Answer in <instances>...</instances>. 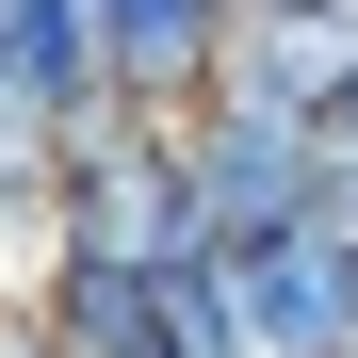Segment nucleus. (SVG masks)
Here are the masks:
<instances>
[{
  "instance_id": "1a4fd4ad",
  "label": "nucleus",
  "mask_w": 358,
  "mask_h": 358,
  "mask_svg": "<svg viewBox=\"0 0 358 358\" xmlns=\"http://www.w3.org/2000/svg\"><path fill=\"white\" fill-rule=\"evenodd\" d=\"M326 228H358V114L326 131Z\"/></svg>"
},
{
  "instance_id": "7ed1b4c3",
  "label": "nucleus",
  "mask_w": 358,
  "mask_h": 358,
  "mask_svg": "<svg viewBox=\"0 0 358 358\" xmlns=\"http://www.w3.org/2000/svg\"><path fill=\"white\" fill-rule=\"evenodd\" d=\"M228 98L342 131V114H358V0H245V33H228Z\"/></svg>"
},
{
  "instance_id": "20e7f679",
  "label": "nucleus",
  "mask_w": 358,
  "mask_h": 358,
  "mask_svg": "<svg viewBox=\"0 0 358 358\" xmlns=\"http://www.w3.org/2000/svg\"><path fill=\"white\" fill-rule=\"evenodd\" d=\"M228 261H245L261 358H358V228H277V245H228Z\"/></svg>"
},
{
  "instance_id": "6e6552de",
  "label": "nucleus",
  "mask_w": 358,
  "mask_h": 358,
  "mask_svg": "<svg viewBox=\"0 0 358 358\" xmlns=\"http://www.w3.org/2000/svg\"><path fill=\"white\" fill-rule=\"evenodd\" d=\"M49 163H66V131L0 98V245H33V261H49Z\"/></svg>"
},
{
  "instance_id": "f257e3e1",
  "label": "nucleus",
  "mask_w": 358,
  "mask_h": 358,
  "mask_svg": "<svg viewBox=\"0 0 358 358\" xmlns=\"http://www.w3.org/2000/svg\"><path fill=\"white\" fill-rule=\"evenodd\" d=\"M196 245H212V228H196L179 114L98 98L82 131H66V163H49V261H131V277H163V261H196Z\"/></svg>"
},
{
  "instance_id": "423d86ee",
  "label": "nucleus",
  "mask_w": 358,
  "mask_h": 358,
  "mask_svg": "<svg viewBox=\"0 0 358 358\" xmlns=\"http://www.w3.org/2000/svg\"><path fill=\"white\" fill-rule=\"evenodd\" d=\"M0 98L49 114V131H82L114 98V17L98 0H0Z\"/></svg>"
},
{
  "instance_id": "0eeeda50",
  "label": "nucleus",
  "mask_w": 358,
  "mask_h": 358,
  "mask_svg": "<svg viewBox=\"0 0 358 358\" xmlns=\"http://www.w3.org/2000/svg\"><path fill=\"white\" fill-rule=\"evenodd\" d=\"M17 342H49V358H163V277H131V261H33Z\"/></svg>"
},
{
  "instance_id": "f03ea898",
  "label": "nucleus",
  "mask_w": 358,
  "mask_h": 358,
  "mask_svg": "<svg viewBox=\"0 0 358 358\" xmlns=\"http://www.w3.org/2000/svg\"><path fill=\"white\" fill-rule=\"evenodd\" d=\"M179 163H196V228L212 245H277V228H326V131L261 98L179 114Z\"/></svg>"
},
{
  "instance_id": "9d476101",
  "label": "nucleus",
  "mask_w": 358,
  "mask_h": 358,
  "mask_svg": "<svg viewBox=\"0 0 358 358\" xmlns=\"http://www.w3.org/2000/svg\"><path fill=\"white\" fill-rule=\"evenodd\" d=\"M0 358H49V342H17V326H0Z\"/></svg>"
},
{
  "instance_id": "39448f33",
  "label": "nucleus",
  "mask_w": 358,
  "mask_h": 358,
  "mask_svg": "<svg viewBox=\"0 0 358 358\" xmlns=\"http://www.w3.org/2000/svg\"><path fill=\"white\" fill-rule=\"evenodd\" d=\"M98 17H114V98H147V114H212L228 98L245 0H98Z\"/></svg>"
}]
</instances>
